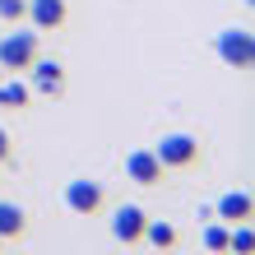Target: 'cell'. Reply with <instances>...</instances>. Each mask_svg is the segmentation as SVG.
<instances>
[{"label": "cell", "mask_w": 255, "mask_h": 255, "mask_svg": "<svg viewBox=\"0 0 255 255\" xmlns=\"http://www.w3.org/2000/svg\"><path fill=\"white\" fill-rule=\"evenodd\" d=\"M144 242L158 246V251H167V246H176V228H172V223H162V218H148L144 223Z\"/></svg>", "instance_id": "obj_12"}, {"label": "cell", "mask_w": 255, "mask_h": 255, "mask_svg": "<svg viewBox=\"0 0 255 255\" xmlns=\"http://www.w3.org/2000/svg\"><path fill=\"white\" fill-rule=\"evenodd\" d=\"M214 51H218L223 65L251 70V61H255V37H251V28H223V33L214 37Z\"/></svg>", "instance_id": "obj_3"}, {"label": "cell", "mask_w": 255, "mask_h": 255, "mask_svg": "<svg viewBox=\"0 0 255 255\" xmlns=\"http://www.w3.org/2000/svg\"><path fill=\"white\" fill-rule=\"evenodd\" d=\"M23 9H28V0H0V19L5 23H23Z\"/></svg>", "instance_id": "obj_15"}, {"label": "cell", "mask_w": 255, "mask_h": 255, "mask_svg": "<svg viewBox=\"0 0 255 255\" xmlns=\"http://www.w3.org/2000/svg\"><path fill=\"white\" fill-rule=\"evenodd\" d=\"M9 153H14V144H9V134H5V130H0V162H5Z\"/></svg>", "instance_id": "obj_16"}, {"label": "cell", "mask_w": 255, "mask_h": 255, "mask_svg": "<svg viewBox=\"0 0 255 255\" xmlns=\"http://www.w3.org/2000/svg\"><path fill=\"white\" fill-rule=\"evenodd\" d=\"M153 153L162 162V172H186V167L200 162V139L195 134H162L153 144Z\"/></svg>", "instance_id": "obj_2"}, {"label": "cell", "mask_w": 255, "mask_h": 255, "mask_svg": "<svg viewBox=\"0 0 255 255\" xmlns=\"http://www.w3.org/2000/svg\"><path fill=\"white\" fill-rule=\"evenodd\" d=\"M23 232H28V214H23V204L0 200V242H19Z\"/></svg>", "instance_id": "obj_9"}, {"label": "cell", "mask_w": 255, "mask_h": 255, "mask_svg": "<svg viewBox=\"0 0 255 255\" xmlns=\"http://www.w3.org/2000/svg\"><path fill=\"white\" fill-rule=\"evenodd\" d=\"M65 209L74 218H93L98 209H102V200H107V195H102V181H88V176H74V181H65Z\"/></svg>", "instance_id": "obj_4"}, {"label": "cell", "mask_w": 255, "mask_h": 255, "mask_svg": "<svg viewBox=\"0 0 255 255\" xmlns=\"http://www.w3.org/2000/svg\"><path fill=\"white\" fill-rule=\"evenodd\" d=\"M251 246H255V232L246 228V223H237V228L228 232V251H242V255H246Z\"/></svg>", "instance_id": "obj_14"}, {"label": "cell", "mask_w": 255, "mask_h": 255, "mask_svg": "<svg viewBox=\"0 0 255 255\" xmlns=\"http://www.w3.org/2000/svg\"><path fill=\"white\" fill-rule=\"evenodd\" d=\"M42 56V37L37 28H19V33H0V70L19 74Z\"/></svg>", "instance_id": "obj_1"}, {"label": "cell", "mask_w": 255, "mask_h": 255, "mask_svg": "<svg viewBox=\"0 0 255 255\" xmlns=\"http://www.w3.org/2000/svg\"><path fill=\"white\" fill-rule=\"evenodd\" d=\"M0 246H5V242H0Z\"/></svg>", "instance_id": "obj_18"}, {"label": "cell", "mask_w": 255, "mask_h": 255, "mask_svg": "<svg viewBox=\"0 0 255 255\" xmlns=\"http://www.w3.org/2000/svg\"><path fill=\"white\" fill-rule=\"evenodd\" d=\"M246 5H251V0H246Z\"/></svg>", "instance_id": "obj_17"}, {"label": "cell", "mask_w": 255, "mask_h": 255, "mask_svg": "<svg viewBox=\"0 0 255 255\" xmlns=\"http://www.w3.org/2000/svg\"><path fill=\"white\" fill-rule=\"evenodd\" d=\"M28 70H33V88H37V93H47V98H61L65 93V70L56 65V61H42V56H37Z\"/></svg>", "instance_id": "obj_8"}, {"label": "cell", "mask_w": 255, "mask_h": 255, "mask_svg": "<svg viewBox=\"0 0 255 255\" xmlns=\"http://www.w3.org/2000/svg\"><path fill=\"white\" fill-rule=\"evenodd\" d=\"M28 102H33V84H23V79H9V84H0V107H9V112H23Z\"/></svg>", "instance_id": "obj_11"}, {"label": "cell", "mask_w": 255, "mask_h": 255, "mask_svg": "<svg viewBox=\"0 0 255 255\" xmlns=\"http://www.w3.org/2000/svg\"><path fill=\"white\" fill-rule=\"evenodd\" d=\"M65 0H28V9H23V19L28 28H37V33H56V28L65 23Z\"/></svg>", "instance_id": "obj_7"}, {"label": "cell", "mask_w": 255, "mask_h": 255, "mask_svg": "<svg viewBox=\"0 0 255 255\" xmlns=\"http://www.w3.org/2000/svg\"><path fill=\"white\" fill-rule=\"evenodd\" d=\"M144 223H148V214H144L139 204H121V209L112 214V237H116L121 246H139V242H144Z\"/></svg>", "instance_id": "obj_5"}, {"label": "cell", "mask_w": 255, "mask_h": 255, "mask_svg": "<svg viewBox=\"0 0 255 255\" xmlns=\"http://www.w3.org/2000/svg\"><path fill=\"white\" fill-rule=\"evenodd\" d=\"M200 242H204V251H228V228H218V223H204Z\"/></svg>", "instance_id": "obj_13"}, {"label": "cell", "mask_w": 255, "mask_h": 255, "mask_svg": "<svg viewBox=\"0 0 255 255\" xmlns=\"http://www.w3.org/2000/svg\"><path fill=\"white\" fill-rule=\"evenodd\" d=\"M126 176H130L134 186H158L162 181L158 153H153V148H130V153H126Z\"/></svg>", "instance_id": "obj_6"}, {"label": "cell", "mask_w": 255, "mask_h": 255, "mask_svg": "<svg viewBox=\"0 0 255 255\" xmlns=\"http://www.w3.org/2000/svg\"><path fill=\"white\" fill-rule=\"evenodd\" d=\"M214 214L228 218V223H246V218H251V195H246V190H228V195L214 204Z\"/></svg>", "instance_id": "obj_10"}]
</instances>
